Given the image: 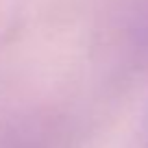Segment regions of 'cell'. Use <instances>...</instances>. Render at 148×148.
I'll use <instances>...</instances> for the list:
<instances>
[{
    "instance_id": "cell-1",
    "label": "cell",
    "mask_w": 148,
    "mask_h": 148,
    "mask_svg": "<svg viewBox=\"0 0 148 148\" xmlns=\"http://www.w3.org/2000/svg\"><path fill=\"white\" fill-rule=\"evenodd\" d=\"M131 35H133V46L137 50L139 59L148 65V0L135 2Z\"/></svg>"
}]
</instances>
